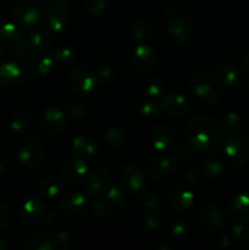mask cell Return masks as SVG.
I'll use <instances>...</instances> for the list:
<instances>
[{
    "mask_svg": "<svg viewBox=\"0 0 249 250\" xmlns=\"http://www.w3.org/2000/svg\"><path fill=\"white\" fill-rule=\"evenodd\" d=\"M248 89H249V83H248Z\"/></svg>",
    "mask_w": 249,
    "mask_h": 250,
    "instance_id": "cell-59",
    "label": "cell"
},
{
    "mask_svg": "<svg viewBox=\"0 0 249 250\" xmlns=\"http://www.w3.org/2000/svg\"><path fill=\"white\" fill-rule=\"evenodd\" d=\"M160 110H161V107L159 106L156 103H153V102L144 103L141 107L142 115H143V116H146V117L158 116L159 112H160Z\"/></svg>",
    "mask_w": 249,
    "mask_h": 250,
    "instance_id": "cell-47",
    "label": "cell"
},
{
    "mask_svg": "<svg viewBox=\"0 0 249 250\" xmlns=\"http://www.w3.org/2000/svg\"><path fill=\"white\" fill-rule=\"evenodd\" d=\"M84 187L92 195H104L111 187V175L106 170L98 168L88 173L85 177Z\"/></svg>",
    "mask_w": 249,
    "mask_h": 250,
    "instance_id": "cell-9",
    "label": "cell"
},
{
    "mask_svg": "<svg viewBox=\"0 0 249 250\" xmlns=\"http://www.w3.org/2000/svg\"><path fill=\"white\" fill-rule=\"evenodd\" d=\"M104 197L114 208L121 205L124 200V192H122L119 187H116V186H111V187L106 190Z\"/></svg>",
    "mask_w": 249,
    "mask_h": 250,
    "instance_id": "cell-42",
    "label": "cell"
},
{
    "mask_svg": "<svg viewBox=\"0 0 249 250\" xmlns=\"http://www.w3.org/2000/svg\"><path fill=\"white\" fill-rule=\"evenodd\" d=\"M172 14L168 11V21L167 26H166V32L167 36L173 43L182 45L189 41L190 36H192V24L188 21L186 17L176 15L175 11L171 10Z\"/></svg>",
    "mask_w": 249,
    "mask_h": 250,
    "instance_id": "cell-5",
    "label": "cell"
},
{
    "mask_svg": "<svg viewBox=\"0 0 249 250\" xmlns=\"http://www.w3.org/2000/svg\"><path fill=\"white\" fill-rule=\"evenodd\" d=\"M67 124V117L61 110L50 107L45 110L41 117V127L49 134H58L62 131Z\"/></svg>",
    "mask_w": 249,
    "mask_h": 250,
    "instance_id": "cell-11",
    "label": "cell"
},
{
    "mask_svg": "<svg viewBox=\"0 0 249 250\" xmlns=\"http://www.w3.org/2000/svg\"><path fill=\"white\" fill-rule=\"evenodd\" d=\"M177 154H178V156H180L181 160H186V161L190 160L193 156L192 150H189V149H187V148H180L178 149Z\"/></svg>",
    "mask_w": 249,
    "mask_h": 250,
    "instance_id": "cell-52",
    "label": "cell"
},
{
    "mask_svg": "<svg viewBox=\"0 0 249 250\" xmlns=\"http://www.w3.org/2000/svg\"><path fill=\"white\" fill-rule=\"evenodd\" d=\"M9 220H10L9 208H7L4 203L0 202V229L6 227V225L9 224Z\"/></svg>",
    "mask_w": 249,
    "mask_h": 250,
    "instance_id": "cell-48",
    "label": "cell"
},
{
    "mask_svg": "<svg viewBox=\"0 0 249 250\" xmlns=\"http://www.w3.org/2000/svg\"><path fill=\"white\" fill-rule=\"evenodd\" d=\"M24 246L29 250H53L55 241L48 232L38 229L27 233L24 237Z\"/></svg>",
    "mask_w": 249,
    "mask_h": 250,
    "instance_id": "cell-19",
    "label": "cell"
},
{
    "mask_svg": "<svg viewBox=\"0 0 249 250\" xmlns=\"http://www.w3.org/2000/svg\"><path fill=\"white\" fill-rule=\"evenodd\" d=\"M176 136L171 127L166 125H155L150 131V142L158 151H166L175 144Z\"/></svg>",
    "mask_w": 249,
    "mask_h": 250,
    "instance_id": "cell-14",
    "label": "cell"
},
{
    "mask_svg": "<svg viewBox=\"0 0 249 250\" xmlns=\"http://www.w3.org/2000/svg\"><path fill=\"white\" fill-rule=\"evenodd\" d=\"M85 110L84 105H82L81 103H73V104H70L67 107V114L68 116L72 117L73 120H81L85 116Z\"/></svg>",
    "mask_w": 249,
    "mask_h": 250,
    "instance_id": "cell-46",
    "label": "cell"
},
{
    "mask_svg": "<svg viewBox=\"0 0 249 250\" xmlns=\"http://www.w3.org/2000/svg\"><path fill=\"white\" fill-rule=\"evenodd\" d=\"M114 207L106 199H98L93 204V212L99 217H107L112 214Z\"/></svg>",
    "mask_w": 249,
    "mask_h": 250,
    "instance_id": "cell-43",
    "label": "cell"
},
{
    "mask_svg": "<svg viewBox=\"0 0 249 250\" xmlns=\"http://www.w3.org/2000/svg\"><path fill=\"white\" fill-rule=\"evenodd\" d=\"M60 221H61L60 215L56 214V212H49V214L44 215V222L50 227L56 226V225L60 224Z\"/></svg>",
    "mask_w": 249,
    "mask_h": 250,
    "instance_id": "cell-50",
    "label": "cell"
},
{
    "mask_svg": "<svg viewBox=\"0 0 249 250\" xmlns=\"http://www.w3.org/2000/svg\"><path fill=\"white\" fill-rule=\"evenodd\" d=\"M55 246H58L61 249H70L77 242V236L71 231H60L56 233L55 238Z\"/></svg>",
    "mask_w": 249,
    "mask_h": 250,
    "instance_id": "cell-34",
    "label": "cell"
},
{
    "mask_svg": "<svg viewBox=\"0 0 249 250\" xmlns=\"http://www.w3.org/2000/svg\"><path fill=\"white\" fill-rule=\"evenodd\" d=\"M161 109L168 116L180 117L187 112L188 103L183 95L178 93H170V94H166L161 100Z\"/></svg>",
    "mask_w": 249,
    "mask_h": 250,
    "instance_id": "cell-17",
    "label": "cell"
},
{
    "mask_svg": "<svg viewBox=\"0 0 249 250\" xmlns=\"http://www.w3.org/2000/svg\"><path fill=\"white\" fill-rule=\"evenodd\" d=\"M238 80V70L232 63H222L215 68L212 82L221 87H231Z\"/></svg>",
    "mask_w": 249,
    "mask_h": 250,
    "instance_id": "cell-22",
    "label": "cell"
},
{
    "mask_svg": "<svg viewBox=\"0 0 249 250\" xmlns=\"http://www.w3.org/2000/svg\"><path fill=\"white\" fill-rule=\"evenodd\" d=\"M224 126L231 133H236L241 128V116L237 112H226L224 116Z\"/></svg>",
    "mask_w": 249,
    "mask_h": 250,
    "instance_id": "cell-41",
    "label": "cell"
},
{
    "mask_svg": "<svg viewBox=\"0 0 249 250\" xmlns=\"http://www.w3.org/2000/svg\"><path fill=\"white\" fill-rule=\"evenodd\" d=\"M5 87V83H4V81H2V78L0 77V89H1V88H4Z\"/></svg>",
    "mask_w": 249,
    "mask_h": 250,
    "instance_id": "cell-57",
    "label": "cell"
},
{
    "mask_svg": "<svg viewBox=\"0 0 249 250\" xmlns=\"http://www.w3.org/2000/svg\"><path fill=\"white\" fill-rule=\"evenodd\" d=\"M71 7L66 0H51L44 7L41 21L48 32H60L68 24Z\"/></svg>",
    "mask_w": 249,
    "mask_h": 250,
    "instance_id": "cell-2",
    "label": "cell"
},
{
    "mask_svg": "<svg viewBox=\"0 0 249 250\" xmlns=\"http://www.w3.org/2000/svg\"><path fill=\"white\" fill-rule=\"evenodd\" d=\"M0 77L5 85H20L24 82V71L19 63L5 62L0 65Z\"/></svg>",
    "mask_w": 249,
    "mask_h": 250,
    "instance_id": "cell-24",
    "label": "cell"
},
{
    "mask_svg": "<svg viewBox=\"0 0 249 250\" xmlns=\"http://www.w3.org/2000/svg\"><path fill=\"white\" fill-rule=\"evenodd\" d=\"M20 34L21 33L15 24L7 23V22L0 23V43H2L4 45H11Z\"/></svg>",
    "mask_w": 249,
    "mask_h": 250,
    "instance_id": "cell-31",
    "label": "cell"
},
{
    "mask_svg": "<svg viewBox=\"0 0 249 250\" xmlns=\"http://www.w3.org/2000/svg\"><path fill=\"white\" fill-rule=\"evenodd\" d=\"M232 232H233L234 237L237 239H242V238H246L247 236V232H248V229L244 226V222H236L232 227Z\"/></svg>",
    "mask_w": 249,
    "mask_h": 250,
    "instance_id": "cell-49",
    "label": "cell"
},
{
    "mask_svg": "<svg viewBox=\"0 0 249 250\" xmlns=\"http://www.w3.org/2000/svg\"><path fill=\"white\" fill-rule=\"evenodd\" d=\"M68 82L75 92L88 94L97 87V75L87 66H76L68 73Z\"/></svg>",
    "mask_w": 249,
    "mask_h": 250,
    "instance_id": "cell-4",
    "label": "cell"
},
{
    "mask_svg": "<svg viewBox=\"0 0 249 250\" xmlns=\"http://www.w3.org/2000/svg\"><path fill=\"white\" fill-rule=\"evenodd\" d=\"M161 211L163 210H160V211L145 212V216H144V226H145V229L149 232H158L164 226L165 215Z\"/></svg>",
    "mask_w": 249,
    "mask_h": 250,
    "instance_id": "cell-30",
    "label": "cell"
},
{
    "mask_svg": "<svg viewBox=\"0 0 249 250\" xmlns=\"http://www.w3.org/2000/svg\"><path fill=\"white\" fill-rule=\"evenodd\" d=\"M7 171V161L0 156V177L4 176Z\"/></svg>",
    "mask_w": 249,
    "mask_h": 250,
    "instance_id": "cell-53",
    "label": "cell"
},
{
    "mask_svg": "<svg viewBox=\"0 0 249 250\" xmlns=\"http://www.w3.org/2000/svg\"><path fill=\"white\" fill-rule=\"evenodd\" d=\"M246 241H247V243H248V246H249V229H248V232H247V236H246Z\"/></svg>",
    "mask_w": 249,
    "mask_h": 250,
    "instance_id": "cell-58",
    "label": "cell"
},
{
    "mask_svg": "<svg viewBox=\"0 0 249 250\" xmlns=\"http://www.w3.org/2000/svg\"><path fill=\"white\" fill-rule=\"evenodd\" d=\"M107 0H85V11L92 17H100L105 12Z\"/></svg>",
    "mask_w": 249,
    "mask_h": 250,
    "instance_id": "cell-36",
    "label": "cell"
},
{
    "mask_svg": "<svg viewBox=\"0 0 249 250\" xmlns=\"http://www.w3.org/2000/svg\"><path fill=\"white\" fill-rule=\"evenodd\" d=\"M203 171L204 175L209 178H217L224 173V165L217 159L210 158L207 159L203 164Z\"/></svg>",
    "mask_w": 249,
    "mask_h": 250,
    "instance_id": "cell-32",
    "label": "cell"
},
{
    "mask_svg": "<svg viewBox=\"0 0 249 250\" xmlns=\"http://www.w3.org/2000/svg\"><path fill=\"white\" fill-rule=\"evenodd\" d=\"M170 203L178 212H186L193 207L194 194L185 186H177L170 193Z\"/></svg>",
    "mask_w": 249,
    "mask_h": 250,
    "instance_id": "cell-18",
    "label": "cell"
},
{
    "mask_svg": "<svg viewBox=\"0 0 249 250\" xmlns=\"http://www.w3.org/2000/svg\"><path fill=\"white\" fill-rule=\"evenodd\" d=\"M60 209L68 215H80L84 211L87 200L78 190H71L60 198Z\"/></svg>",
    "mask_w": 249,
    "mask_h": 250,
    "instance_id": "cell-16",
    "label": "cell"
},
{
    "mask_svg": "<svg viewBox=\"0 0 249 250\" xmlns=\"http://www.w3.org/2000/svg\"><path fill=\"white\" fill-rule=\"evenodd\" d=\"M198 177V168L197 166L194 165H190L186 168L185 171V178L187 182H193V181L197 180Z\"/></svg>",
    "mask_w": 249,
    "mask_h": 250,
    "instance_id": "cell-51",
    "label": "cell"
},
{
    "mask_svg": "<svg viewBox=\"0 0 249 250\" xmlns=\"http://www.w3.org/2000/svg\"><path fill=\"white\" fill-rule=\"evenodd\" d=\"M12 15L16 23L24 31L33 29L41 19L38 7L29 0H21L17 2L12 10Z\"/></svg>",
    "mask_w": 249,
    "mask_h": 250,
    "instance_id": "cell-6",
    "label": "cell"
},
{
    "mask_svg": "<svg viewBox=\"0 0 249 250\" xmlns=\"http://www.w3.org/2000/svg\"><path fill=\"white\" fill-rule=\"evenodd\" d=\"M6 50H7V46L4 45L2 43H0V59L4 58V55L6 54Z\"/></svg>",
    "mask_w": 249,
    "mask_h": 250,
    "instance_id": "cell-56",
    "label": "cell"
},
{
    "mask_svg": "<svg viewBox=\"0 0 249 250\" xmlns=\"http://www.w3.org/2000/svg\"><path fill=\"white\" fill-rule=\"evenodd\" d=\"M105 143L110 149H121L126 144V133L121 128L111 127L105 133Z\"/></svg>",
    "mask_w": 249,
    "mask_h": 250,
    "instance_id": "cell-28",
    "label": "cell"
},
{
    "mask_svg": "<svg viewBox=\"0 0 249 250\" xmlns=\"http://www.w3.org/2000/svg\"><path fill=\"white\" fill-rule=\"evenodd\" d=\"M225 154L229 164L236 167H243L248 163L249 150L246 141L239 137H232L225 146Z\"/></svg>",
    "mask_w": 249,
    "mask_h": 250,
    "instance_id": "cell-8",
    "label": "cell"
},
{
    "mask_svg": "<svg viewBox=\"0 0 249 250\" xmlns=\"http://www.w3.org/2000/svg\"><path fill=\"white\" fill-rule=\"evenodd\" d=\"M14 50L15 55L17 56L19 59H24L28 54L29 49H31V45L28 43V39L26 37H23L22 34H20L16 39H15L14 43L10 45Z\"/></svg>",
    "mask_w": 249,
    "mask_h": 250,
    "instance_id": "cell-38",
    "label": "cell"
},
{
    "mask_svg": "<svg viewBox=\"0 0 249 250\" xmlns=\"http://www.w3.org/2000/svg\"><path fill=\"white\" fill-rule=\"evenodd\" d=\"M72 149L82 155L92 156L97 151V146L94 142L87 136H77L72 139Z\"/></svg>",
    "mask_w": 249,
    "mask_h": 250,
    "instance_id": "cell-27",
    "label": "cell"
},
{
    "mask_svg": "<svg viewBox=\"0 0 249 250\" xmlns=\"http://www.w3.org/2000/svg\"><path fill=\"white\" fill-rule=\"evenodd\" d=\"M131 32L133 38L138 39V41H142V39H146L150 37L151 27L146 21H144V20L142 19H138L132 23Z\"/></svg>",
    "mask_w": 249,
    "mask_h": 250,
    "instance_id": "cell-33",
    "label": "cell"
},
{
    "mask_svg": "<svg viewBox=\"0 0 249 250\" xmlns=\"http://www.w3.org/2000/svg\"><path fill=\"white\" fill-rule=\"evenodd\" d=\"M16 156L21 164L33 167L43 163L45 158V149L38 139L26 137L17 143Z\"/></svg>",
    "mask_w": 249,
    "mask_h": 250,
    "instance_id": "cell-3",
    "label": "cell"
},
{
    "mask_svg": "<svg viewBox=\"0 0 249 250\" xmlns=\"http://www.w3.org/2000/svg\"><path fill=\"white\" fill-rule=\"evenodd\" d=\"M54 58H55V60L60 65H68V63H71L75 60V51L71 48H68V46H59L55 50Z\"/></svg>",
    "mask_w": 249,
    "mask_h": 250,
    "instance_id": "cell-39",
    "label": "cell"
},
{
    "mask_svg": "<svg viewBox=\"0 0 249 250\" xmlns=\"http://www.w3.org/2000/svg\"><path fill=\"white\" fill-rule=\"evenodd\" d=\"M9 248V242L5 238H0V250H6Z\"/></svg>",
    "mask_w": 249,
    "mask_h": 250,
    "instance_id": "cell-54",
    "label": "cell"
},
{
    "mask_svg": "<svg viewBox=\"0 0 249 250\" xmlns=\"http://www.w3.org/2000/svg\"><path fill=\"white\" fill-rule=\"evenodd\" d=\"M155 62V51L148 44H139L133 53L134 68L139 72L150 70Z\"/></svg>",
    "mask_w": 249,
    "mask_h": 250,
    "instance_id": "cell-20",
    "label": "cell"
},
{
    "mask_svg": "<svg viewBox=\"0 0 249 250\" xmlns=\"http://www.w3.org/2000/svg\"><path fill=\"white\" fill-rule=\"evenodd\" d=\"M192 89L197 97L204 99L208 104L215 105L219 103L220 95L211 81L205 75H198L192 81Z\"/></svg>",
    "mask_w": 249,
    "mask_h": 250,
    "instance_id": "cell-13",
    "label": "cell"
},
{
    "mask_svg": "<svg viewBox=\"0 0 249 250\" xmlns=\"http://www.w3.org/2000/svg\"><path fill=\"white\" fill-rule=\"evenodd\" d=\"M164 90V83L163 81L158 80V78H154L151 80L150 82H148L145 87V92L146 94L149 95L150 98H156L163 93Z\"/></svg>",
    "mask_w": 249,
    "mask_h": 250,
    "instance_id": "cell-44",
    "label": "cell"
},
{
    "mask_svg": "<svg viewBox=\"0 0 249 250\" xmlns=\"http://www.w3.org/2000/svg\"><path fill=\"white\" fill-rule=\"evenodd\" d=\"M228 215L234 222L249 221V195L241 194L229 202Z\"/></svg>",
    "mask_w": 249,
    "mask_h": 250,
    "instance_id": "cell-21",
    "label": "cell"
},
{
    "mask_svg": "<svg viewBox=\"0 0 249 250\" xmlns=\"http://www.w3.org/2000/svg\"><path fill=\"white\" fill-rule=\"evenodd\" d=\"M198 220L209 231H219L225 225V216L221 210L211 204H205L198 210Z\"/></svg>",
    "mask_w": 249,
    "mask_h": 250,
    "instance_id": "cell-10",
    "label": "cell"
},
{
    "mask_svg": "<svg viewBox=\"0 0 249 250\" xmlns=\"http://www.w3.org/2000/svg\"><path fill=\"white\" fill-rule=\"evenodd\" d=\"M45 208L41 200L29 199L20 208V219L26 225H36L44 219Z\"/></svg>",
    "mask_w": 249,
    "mask_h": 250,
    "instance_id": "cell-15",
    "label": "cell"
},
{
    "mask_svg": "<svg viewBox=\"0 0 249 250\" xmlns=\"http://www.w3.org/2000/svg\"><path fill=\"white\" fill-rule=\"evenodd\" d=\"M120 178L124 189L131 193H139L145 186V175L136 164H127L120 173Z\"/></svg>",
    "mask_w": 249,
    "mask_h": 250,
    "instance_id": "cell-7",
    "label": "cell"
},
{
    "mask_svg": "<svg viewBox=\"0 0 249 250\" xmlns=\"http://www.w3.org/2000/svg\"><path fill=\"white\" fill-rule=\"evenodd\" d=\"M186 137L197 150L212 153L222 142V127L212 117L200 115L188 124Z\"/></svg>",
    "mask_w": 249,
    "mask_h": 250,
    "instance_id": "cell-1",
    "label": "cell"
},
{
    "mask_svg": "<svg viewBox=\"0 0 249 250\" xmlns=\"http://www.w3.org/2000/svg\"><path fill=\"white\" fill-rule=\"evenodd\" d=\"M243 67H244V70H246L247 72L249 73V53L247 54L246 58H244V60H243Z\"/></svg>",
    "mask_w": 249,
    "mask_h": 250,
    "instance_id": "cell-55",
    "label": "cell"
},
{
    "mask_svg": "<svg viewBox=\"0 0 249 250\" xmlns=\"http://www.w3.org/2000/svg\"><path fill=\"white\" fill-rule=\"evenodd\" d=\"M63 180L68 183H77L85 177L88 172V165L80 156H70L62 164Z\"/></svg>",
    "mask_w": 249,
    "mask_h": 250,
    "instance_id": "cell-12",
    "label": "cell"
},
{
    "mask_svg": "<svg viewBox=\"0 0 249 250\" xmlns=\"http://www.w3.org/2000/svg\"><path fill=\"white\" fill-rule=\"evenodd\" d=\"M54 60L48 54H36L28 60V71L34 77H44L51 71Z\"/></svg>",
    "mask_w": 249,
    "mask_h": 250,
    "instance_id": "cell-23",
    "label": "cell"
},
{
    "mask_svg": "<svg viewBox=\"0 0 249 250\" xmlns=\"http://www.w3.org/2000/svg\"><path fill=\"white\" fill-rule=\"evenodd\" d=\"M29 125H31V116L26 111H19L12 116L10 129L14 133L21 134L29 128Z\"/></svg>",
    "mask_w": 249,
    "mask_h": 250,
    "instance_id": "cell-29",
    "label": "cell"
},
{
    "mask_svg": "<svg viewBox=\"0 0 249 250\" xmlns=\"http://www.w3.org/2000/svg\"><path fill=\"white\" fill-rule=\"evenodd\" d=\"M115 77H116V71H115L114 67H111V66L109 65L102 66L97 72L98 80H100L102 82L105 83L111 82L112 80H115Z\"/></svg>",
    "mask_w": 249,
    "mask_h": 250,
    "instance_id": "cell-45",
    "label": "cell"
},
{
    "mask_svg": "<svg viewBox=\"0 0 249 250\" xmlns=\"http://www.w3.org/2000/svg\"><path fill=\"white\" fill-rule=\"evenodd\" d=\"M141 207L148 211H160L161 210V202L159 199L158 195L153 194V193H145L143 197L141 198Z\"/></svg>",
    "mask_w": 249,
    "mask_h": 250,
    "instance_id": "cell-37",
    "label": "cell"
},
{
    "mask_svg": "<svg viewBox=\"0 0 249 250\" xmlns=\"http://www.w3.org/2000/svg\"><path fill=\"white\" fill-rule=\"evenodd\" d=\"M173 171H175V163L172 159L167 158V156H163V158L153 161L149 167V173H150L151 178L158 182L170 177Z\"/></svg>",
    "mask_w": 249,
    "mask_h": 250,
    "instance_id": "cell-25",
    "label": "cell"
},
{
    "mask_svg": "<svg viewBox=\"0 0 249 250\" xmlns=\"http://www.w3.org/2000/svg\"><path fill=\"white\" fill-rule=\"evenodd\" d=\"M63 187L65 185L61 178L56 177V176H48L39 185V192L43 197L48 198V199H54L62 193Z\"/></svg>",
    "mask_w": 249,
    "mask_h": 250,
    "instance_id": "cell-26",
    "label": "cell"
},
{
    "mask_svg": "<svg viewBox=\"0 0 249 250\" xmlns=\"http://www.w3.org/2000/svg\"><path fill=\"white\" fill-rule=\"evenodd\" d=\"M171 234L178 241H185L189 236V227L183 220H176L171 225Z\"/></svg>",
    "mask_w": 249,
    "mask_h": 250,
    "instance_id": "cell-40",
    "label": "cell"
},
{
    "mask_svg": "<svg viewBox=\"0 0 249 250\" xmlns=\"http://www.w3.org/2000/svg\"><path fill=\"white\" fill-rule=\"evenodd\" d=\"M28 43L31 45V48L34 49H45L46 46H49L50 44L51 39L50 36L45 32H42V31H37L33 32L28 36Z\"/></svg>",
    "mask_w": 249,
    "mask_h": 250,
    "instance_id": "cell-35",
    "label": "cell"
}]
</instances>
